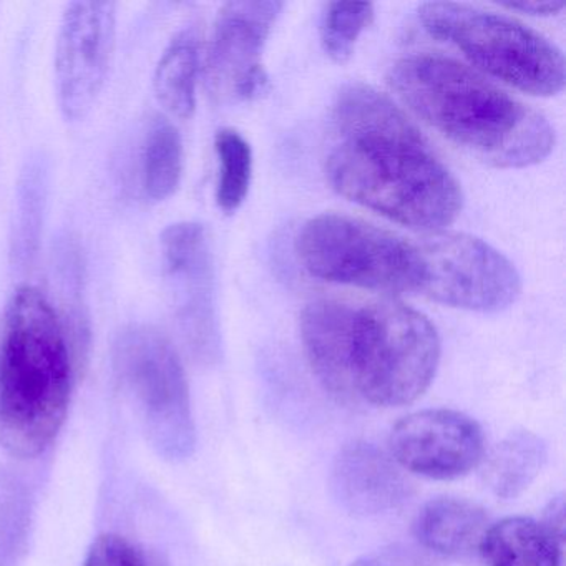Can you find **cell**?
I'll list each match as a JSON object with an SVG mask.
<instances>
[{
    "label": "cell",
    "instance_id": "cell-17",
    "mask_svg": "<svg viewBox=\"0 0 566 566\" xmlns=\"http://www.w3.org/2000/svg\"><path fill=\"white\" fill-rule=\"evenodd\" d=\"M200 42L193 31L175 35L155 69L154 87L160 104L178 118H190L197 108Z\"/></svg>",
    "mask_w": 566,
    "mask_h": 566
},
{
    "label": "cell",
    "instance_id": "cell-11",
    "mask_svg": "<svg viewBox=\"0 0 566 566\" xmlns=\"http://www.w3.org/2000/svg\"><path fill=\"white\" fill-rule=\"evenodd\" d=\"M390 457L407 472L433 480H453L482 462V427L467 413L427 409L402 417L389 437Z\"/></svg>",
    "mask_w": 566,
    "mask_h": 566
},
{
    "label": "cell",
    "instance_id": "cell-18",
    "mask_svg": "<svg viewBox=\"0 0 566 566\" xmlns=\"http://www.w3.org/2000/svg\"><path fill=\"white\" fill-rule=\"evenodd\" d=\"M184 174V142L168 118L157 115L145 135L142 187L150 200L164 201L177 191Z\"/></svg>",
    "mask_w": 566,
    "mask_h": 566
},
{
    "label": "cell",
    "instance_id": "cell-10",
    "mask_svg": "<svg viewBox=\"0 0 566 566\" xmlns=\"http://www.w3.org/2000/svg\"><path fill=\"white\" fill-rule=\"evenodd\" d=\"M283 2H228L214 22L207 55V82L220 102L251 101L263 92L261 65L264 45L276 24Z\"/></svg>",
    "mask_w": 566,
    "mask_h": 566
},
{
    "label": "cell",
    "instance_id": "cell-22",
    "mask_svg": "<svg viewBox=\"0 0 566 566\" xmlns=\"http://www.w3.org/2000/svg\"><path fill=\"white\" fill-rule=\"evenodd\" d=\"M543 526L559 542H565V496L556 495L549 500L543 512Z\"/></svg>",
    "mask_w": 566,
    "mask_h": 566
},
{
    "label": "cell",
    "instance_id": "cell-3",
    "mask_svg": "<svg viewBox=\"0 0 566 566\" xmlns=\"http://www.w3.org/2000/svg\"><path fill=\"white\" fill-rule=\"evenodd\" d=\"M387 82L417 117L490 167H532L555 147V130L538 111L453 59L409 55Z\"/></svg>",
    "mask_w": 566,
    "mask_h": 566
},
{
    "label": "cell",
    "instance_id": "cell-12",
    "mask_svg": "<svg viewBox=\"0 0 566 566\" xmlns=\"http://www.w3.org/2000/svg\"><path fill=\"white\" fill-rule=\"evenodd\" d=\"M161 253L174 284L178 317L198 359L213 363L220 354L214 314L213 258L203 224L181 221L161 234Z\"/></svg>",
    "mask_w": 566,
    "mask_h": 566
},
{
    "label": "cell",
    "instance_id": "cell-2",
    "mask_svg": "<svg viewBox=\"0 0 566 566\" xmlns=\"http://www.w3.org/2000/svg\"><path fill=\"white\" fill-rule=\"evenodd\" d=\"M301 339L314 376L339 400L407 406L429 389L440 363L436 326L387 297L313 301L301 314Z\"/></svg>",
    "mask_w": 566,
    "mask_h": 566
},
{
    "label": "cell",
    "instance_id": "cell-23",
    "mask_svg": "<svg viewBox=\"0 0 566 566\" xmlns=\"http://www.w3.org/2000/svg\"><path fill=\"white\" fill-rule=\"evenodd\" d=\"M503 8L510 9V11L523 12V14L549 18V15L558 14L565 8V4L563 2H506Z\"/></svg>",
    "mask_w": 566,
    "mask_h": 566
},
{
    "label": "cell",
    "instance_id": "cell-19",
    "mask_svg": "<svg viewBox=\"0 0 566 566\" xmlns=\"http://www.w3.org/2000/svg\"><path fill=\"white\" fill-rule=\"evenodd\" d=\"M220 160L217 203L224 213H233L247 200L253 175V151L240 132L223 128L214 137Z\"/></svg>",
    "mask_w": 566,
    "mask_h": 566
},
{
    "label": "cell",
    "instance_id": "cell-20",
    "mask_svg": "<svg viewBox=\"0 0 566 566\" xmlns=\"http://www.w3.org/2000/svg\"><path fill=\"white\" fill-rule=\"evenodd\" d=\"M374 6L356 2H331L321 22V44L337 64H346L356 51L360 34L373 24Z\"/></svg>",
    "mask_w": 566,
    "mask_h": 566
},
{
    "label": "cell",
    "instance_id": "cell-13",
    "mask_svg": "<svg viewBox=\"0 0 566 566\" xmlns=\"http://www.w3.org/2000/svg\"><path fill=\"white\" fill-rule=\"evenodd\" d=\"M329 483L334 500L357 516L394 512L412 492L396 460L369 442H350L337 452Z\"/></svg>",
    "mask_w": 566,
    "mask_h": 566
},
{
    "label": "cell",
    "instance_id": "cell-7",
    "mask_svg": "<svg viewBox=\"0 0 566 566\" xmlns=\"http://www.w3.org/2000/svg\"><path fill=\"white\" fill-rule=\"evenodd\" d=\"M114 364L155 449L171 460L190 457L197 443L190 387L170 339L150 324H130L115 340Z\"/></svg>",
    "mask_w": 566,
    "mask_h": 566
},
{
    "label": "cell",
    "instance_id": "cell-14",
    "mask_svg": "<svg viewBox=\"0 0 566 566\" xmlns=\"http://www.w3.org/2000/svg\"><path fill=\"white\" fill-rule=\"evenodd\" d=\"M486 528L485 510L457 496L430 500L413 522V535L420 545L442 556L470 555L479 549Z\"/></svg>",
    "mask_w": 566,
    "mask_h": 566
},
{
    "label": "cell",
    "instance_id": "cell-24",
    "mask_svg": "<svg viewBox=\"0 0 566 566\" xmlns=\"http://www.w3.org/2000/svg\"><path fill=\"white\" fill-rule=\"evenodd\" d=\"M350 566H379L376 565V563L369 562V559H357V562H354Z\"/></svg>",
    "mask_w": 566,
    "mask_h": 566
},
{
    "label": "cell",
    "instance_id": "cell-6",
    "mask_svg": "<svg viewBox=\"0 0 566 566\" xmlns=\"http://www.w3.org/2000/svg\"><path fill=\"white\" fill-rule=\"evenodd\" d=\"M296 254L311 276L379 293L419 291V254L410 241L359 218H311L296 238Z\"/></svg>",
    "mask_w": 566,
    "mask_h": 566
},
{
    "label": "cell",
    "instance_id": "cell-21",
    "mask_svg": "<svg viewBox=\"0 0 566 566\" xmlns=\"http://www.w3.org/2000/svg\"><path fill=\"white\" fill-rule=\"evenodd\" d=\"M85 566H145V562L124 536L102 535L92 545Z\"/></svg>",
    "mask_w": 566,
    "mask_h": 566
},
{
    "label": "cell",
    "instance_id": "cell-4",
    "mask_svg": "<svg viewBox=\"0 0 566 566\" xmlns=\"http://www.w3.org/2000/svg\"><path fill=\"white\" fill-rule=\"evenodd\" d=\"M81 349L48 297L12 294L0 319V443L12 455H41L67 416Z\"/></svg>",
    "mask_w": 566,
    "mask_h": 566
},
{
    "label": "cell",
    "instance_id": "cell-16",
    "mask_svg": "<svg viewBox=\"0 0 566 566\" xmlns=\"http://www.w3.org/2000/svg\"><path fill=\"white\" fill-rule=\"evenodd\" d=\"M548 446L530 430H515L483 453L482 480L499 499H516L542 473Z\"/></svg>",
    "mask_w": 566,
    "mask_h": 566
},
{
    "label": "cell",
    "instance_id": "cell-5",
    "mask_svg": "<svg viewBox=\"0 0 566 566\" xmlns=\"http://www.w3.org/2000/svg\"><path fill=\"white\" fill-rule=\"evenodd\" d=\"M423 29L510 87L552 97L565 87V59L548 39L515 19L455 2L419 8Z\"/></svg>",
    "mask_w": 566,
    "mask_h": 566
},
{
    "label": "cell",
    "instance_id": "cell-15",
    "mask_svg": "<svg viewBox=\"0 0 566 566\" xmlns=\"http://www.w3.org/2000/svg\"><path fill=\"white\" fill-rule=\"evenodd\" d=\"M479 552L486 566L562 565V542L528 516H509L489 525Z\"/></svg>",
    "mask_w": 566,
    "mask_h": 566
},
{
    "label": "cell",
    "instance_id": "cell-8",
    "mask_svg": "<svg viewBox=\"0 0 566 566\" xmlns=\"http://www.w3.org/2000/svg\"><path fill=\"white\" fill-rule=\"evenodd\" d=\"M419 291L437 303L475 313H499L518 300L522 277L495 248L465 233L432 231L413 241Z\"/></svg>",
    "mask_w": 566,
    "mask_h": 566
},
{
    "label": "cell",
    "instance_id": "cell-1",
    "mask_svg": "<svg viewBox=\"0 0 566 566\" xmlns=\"http://www.w3.org/2000/svg\"><path fill=\"white\" fill-rule=\"evenodd\" d=\"M326 174L337 193L413 228L440 231L462 211L459 181L386 95L346 85L331 115Z\"/></svg>",
    "mask_w": 566,
    "mask_h": 566
},
{
    "label": "cell",
    "instance_id": "cell-9",
    "mask_svg": "<svg viewBox=\"0 0 566 566\" xmlns=\"http://www.w3.org/2000/svg\"><path fill=\"white\" fill-rule=\"evenodd\" d=\"M117 39L114 2H72L65 8L55 45V84L62 114H91L111 71Z\"/></svg>",
    "mask_w": 566,
    "mask_h": 566
}]
</instances>
